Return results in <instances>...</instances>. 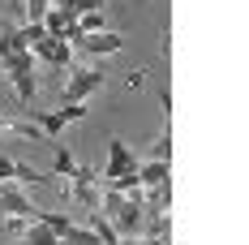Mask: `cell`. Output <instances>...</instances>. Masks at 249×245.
<instances>
[{
	"instance_id": "15",
	"label": "cell",
	"mask_w": 249,
	"mask_h": 245,
	"mask_svg": "<svg viewBox=\"0 0 249 245\" xmlns=\"http://www.w3.org/2000/svg\"><path fill=\"white\" fill-rule=\"evenodd\" d=\"M48 147L56 151V176H69V172L77 168V159H73V155H69L65 147H60V142H48Z\"/></svg>"
},
{
	"instance_id": "13",
	"label": "cell",
	"mask_w": 249,
	"mask_h": 245,
	"mask_svg": "<svg viewBox=\"0 0 249 245\" xmlns=\"http://www.w3.org/2000/svg\"><path fill=\"white\" fill-rule=\"evenodd\" d=\"M43 30H48V39H60V35H65V26H69V18H65V13H60V9H48V13H43Z\"/></svg>"
},
{
	"instance_id": "7",
	"label": "cell",
	"mask_w": 249,
	"mask_h": 245,
	"mask_svg": "<svg viewBox=\"0 0 249 245\" xmlns=\"http://www.w3.org/2000/svg\"><path fill=\"white\" fill-rule=\"evenodd\" d=\"M30 56L43 60V65H52V69H60V74L73 69V48H69L65 39H39V43L30 48Z\"/></svg>"
},
{
	"instance_id": "2",
	"label": "cell",
	"mask_w": 249,
	"mask_h": 245,
	"mask_svg": "<svg viewBox=\"0 0 249 245\" xmlns=\"http://www.w3.org/2000/svg\"><path fill=\"white\" fill-rule=\"evenodd\" d=\"M0 74L13 82V91H18L22 103L35 99L39 86H35V56H30V52H13V56H4V60H0Z\"/></svg>"
},
{
	"instance_id": "4",
	"label": "cell",
	"mask_w": 249,
	"mask_h": 245,
	"mask_svg": "<svg viewBox=\"0 0 249 245\" xmlns=\"http://www.w3.org/2000/svg\"><path fill=\"white\" fill-rule=\"evenodd\" d=\"M30 116H35V129H39L48 142H56L65 125H73V121L86 116V108H82V103H60V108H52V112H30Z\"/></svg>"
},
{
	"instance_id": "12",
	"label": "cell",
	"mask_w": 249,
	"mask_h": 245,
	"mask_svg": "<svg viewBox=\"0 0 249 245\" xmlns=\"http://www.w3.org/2000/svg\"><path fill=\"white\" fill-rule=\"evenodd\" d=\"M90 232L99 237V245H121V237H116V228H112V224L103 220L99 211H90Z\"/></svg>"
},
{
	"instance_id": "19",
	"label": "cell",
	"mask_w": 249,
	"mask_h": 245,
	"mask_svg": "<svg viewBox=\"0 0 249 245\" xmlns=\"http://www.w3.org/2000/svg\"><path fill=\"white\" fill-rule=\"evenodd\" d=\"M103 4H107V0H103Z\"/></svg>"
},
{
	"instance_id": "14",
	"label": "cell",
	"mask_w": 249,
	"mask_h": 245,
	"mask_svg": "<svg viewBox=\"0 0 249 245\" xmlns=\"http://www.w3.org/2000/svg\"><path fill=\"white\" fill-rule=\"evenodd\" d=\"M150 159H172V129H168V121H163V133L150 147Z\"/></svg>"
},
{
	"instance_id": "17",
	"label": "cell",
	"mask_w": 249,
	"mask_h": 245,
	"mask_svg": "<svg viewBox=\"0 0 249 245\" xmlns=\"http://www.w3.org/2000/svg\"><path fill=\"white\" fill-rule=\"evenodd\" d=\"M13 176H18V159L0 155V185H4V181H13Z\"/></svg>"
},
{
	"instance_id": "9",
	"label": "cell",
	"mask_w": 249,
	"mask_h": 245,
	"mask_svg": "<svg viewBox=\"0 0 249 245\" xmlns=\"http://www.w3.org/2000/svg\"><path fill=\"white\" fill-rule=\"evenodd\" d=\"M168 164H172V159H146V164H138V185H142V189L163 185V181H168Z\"/></svg>"
},
{
	"instance_id": "8",
	"label": "cell",
	"mask_w": 249,
	"mask_h": 245,
	"mask_svg": "<svg viewBox=\"0 0 249 245\" xmlns=\"http://www.w3.org/2000/svg\"><path fill=\"white\" fill-rule=\"evenodd\" d=\"M82 52H90V56H112V52L124 48V39L116 35V30H99V35H82V43H77Z\"/></svg>"
},
{
	"instance_id": "6",
	"label": "cell",
	"mask_w": 249,
	"mask_h": 245,
	"mask_svg": "<svg viewBox=\"0 0 249 245\" xmlns=\"http://www.w3.org/2000/svg\"><path fill=\"white\" fill-rule=\"evenodd\" d=\"M69 198H77V202L90 207V211H99V168L77 164V168L69 172Z\"/></svg>"
},
{
	"instance_id": "5",
	"label": "cell",
	"mask_w": 249,
	"mask_h": 245,
	"mask_svg": "<svg viewBox=\"0 0 249 245\" xmlns=\"http://www.w3.org/2000/svg\"><path fill=\"white\" fill-rule=\"evenodd\" d=\"M142 159H133V151L124 147L121 138H112L107 142V168L99 172V185H112V181H121V176H133Z\"/></svg>"
},
{
	"instance_id": "11",
	"label": "cell",
	"mask_w": 249,
	"mask_h": 245,
	"mask_svg": "<svg viewBox=\"0 0 249 245\" xmlns=\"http://www.w3.org/2000/svg\"><path fill=\"white\" fill-rule=\"evenodd\" d=\"M35 224H43V228H52L56 237H65V232L73 228V220H69V215H56V211H43V207H39V215H35Z\"/></svg>"
},
{
	"instance_id": "10",
	"label": "cell",
	"mask_w": 249,
	"mask_h": 245,
	"mask_svg": "<svg viewBox=\"0 0 249 245\" xmlns=\"http://www.w3.org/2000/svg\"><path fill=\"white\" fill-rule=\"evenodd\" d=\"M22 245H60V237H56L52 228H43V224H26Z\"/></svg>"
},
{
	"instance_id": "18",
	"label": "cell",
	"mask_w": 249,
	"mask_h": 245,
	"mask_svg": "<svg viewBox=\"0 0 249 245\" xmlns=\"http://www.w3.org/2000/svg\"><path fill=\"white\" fill-rule=\"evenodd\" d=\"M0 133H9V121H4V116H0Z\"/></svg>"
},
{
	"instance_id": "1",
	"label": "cell",
	"mask_w": 249,
	"mask_h": 245,
	"mask_svg": "<svg viewBox=\"0 0 249 245\" xmlns=\"http://www.w3.org/2000/svg\"><path fill=\"white\" fill-rule=\"evenodd\" d=\"M0 211H4V228L9 232H26V224H35V215H39V207L18 185H0Z\"/></svg>"
},
{
	"instance_id": "3",
	"label": "cell",
	"mask_w": 249,
	"mask_h": 245,
	"mask_svg": "<svg viewBox=\"0 0 249 245\" xmlns=\"http://www.w3.org/2000/svg\"><path fill=\"white\" fill-rule=\"evenodd\" d=\"M103 82H107V74L73 65V69H69V77H65V91H60V103H86V99L95 95V91H103Z\"/></svg>"
},
{
	"instance_id": "16",
	"label": "cell",
	"mask_w": 249,
	"mask_h": 245,
	"mask_svg": "<svg viewBox=\"0 0 249 245\" xmlns=\"http://www.w3.org/2000/svg\"><path fill=\"white\" fill-rule=\"evenodd\" d=\"M77 30H82V35H99V30H103V9L82 13V18H77Z\"/></svg>"
}]
</instances>
